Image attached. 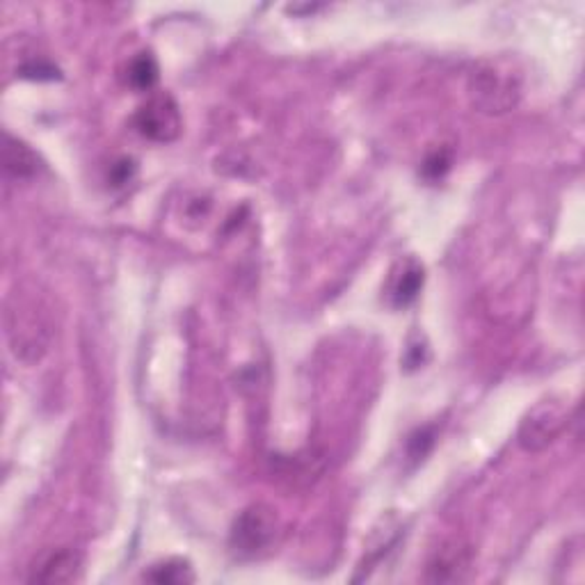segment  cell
Wrapping results in <instances>:
<instances>
[{
    "instance_id": "6da1fadb",
    "label": "cell",
    "mask_w": 585,
    "mask_h": 585,
    "mask_svg": "<svg viewBox=\"0 0 585 585\" xmlns=\"http://www.w3.org/2000/svg\"><path fill=\"white\" fill-rule=\"evenodd\" d=\"M469 97L485 115H503L520 103L522 78L506 62H483L469 78Z\"/></svg>"
},
{
    "instance_id": "7a4b0ae2",
    "label": "cell",
    "mask_w": 585,
    "mask_h": 585,
    "mask_svg": "<svg viewBox=\"0 0 585 585\" xmlns=\"http://www.w3.org/2000/svg\"><path fill=\"white\" fill-rule=\"evenodd\" d=\"M282 522L275 508L265 503L247 506L232 524L229 547L242 560H254L277 545Z\"/></svg>"
},
{
    "instance_id": "3957f363",
    "label": "cell",
    "mask_w": 585,
    "mask_h": 585,
    "mask_svg": "<svg viewBox=\"0 0 585 585\" xmlns=\"http://www.w3.org/2000/svg\"><path fill=\"white\" fill-rule=\"evenodd\" d=\"M570 423L568 410L562 408V402L558 400H543L537 402L535 408L524 416L520 433H516V439H520V446L528 453H539L545 451L547 446H551Z\"/></svg>"
},
{
    "instance_id": "277c9868",
    "label": "cell",
    "mask_w": 585,
    "mask_h": 585,
    "mask_svg": "<svg viewBox=\"0 0 585 585\" xmlns=\"http://www.w3.org/2000/svg\"><path fill=\"white\" fill-rule=\"evenodd\" d=\"M133 122L138 133L153 142H172L182 133V112L172 97L149 99Z\"/></svg>"
},
{
    "instance_id": "5b68a950",
    "label": "cell",
    "mask_w": 585,
    "mask_h": 585,
    "mask_svg": "<svg viewBox=\"0 0 585 585\" xmlns=\"http://www.w3.org/2000/svg\"><path fill=\"white\" fill-rule=\"evenodd\" d=\"M471 549L462 543L441 545L427 562V581L431 583H460L471 572Z\"/></svg>"
},
{
    "instance_id": "8992f818",
    "label": "cell",
    "mask_w": 585,
    "mask_h": 585,
    "mask_svg": "<svg viewBox=\"0 0 585 585\" xmlns=\"http://www.w3.org/2000/svg\"><path fill=\"white\" fill-rule=\"evenodd\" d=\"M83 556L76 549H55L43 556L33 568V583H72L80 576Z\"/></svg>"
},
{
    "instance_id": "52a82bcc",
    "label": "cell",
    "mask_w": 585,
    "mask_h": 585,
    "mask_svg": "<svg viewBox=\"0 0 585 585\" xmlns=\"http://www.w3.org/2000/svg\"><path fill=\"white\" fill-rule=\"evenodd\" d=\"M421 288H423V267L419 265V261L408 259L400 261L391 273L387 296L394 307H408L419 298Z\"/></svg>"
},
{
    "instance_id": "ba28073f",
    "label": "cell",
    "mask_w": 585,
    "mask_h": 585,
    "mask_svg": "<svg viewBox=\"0 0 585 585\" xmlns=\"http://www.w3.org/2000/svg\"><path fill=\"white\" fill-rule=\"evenodd\" d=\"M3 167L14 178H30L39 170V159L26 142L12 138V135H5Z\"/></svg>"
},
{
    "instance_id": "9c48e42d",
    "label": "cell",
    "mask_w": 585,
    "mask_h": 585,
    "mask_svg": "<svg viewBox=\"0 0 585 585\" xmlns=\"http://www.w3.org/2000/svg\"><path fill=\"white\" fill-rule=\"evenodd\" d=\"M145 581L161 583V585H163V583H165V585H184V583H192V581H195V574H192L190 562L178 560V558H172V560L161 562V565H153V568L145 574Z\"/></svg>"
},
{
    "instance_id": "30bf717a",
    "label": "cell",
    "mask_w": 585,
    "mask_h": 585,
    "mask_svg": "<svg viewBox=\"0 0 585 585\" xmlns=\"http://www.w3.org/2000/svg\"><path fill=\"white\" fill-rule=\"evenodd\" d=\"M155 80H159V64H155V60L149 53H140L138 58L130 60L128 64L130 87L145 92V89H151L155 85Z\"/></svg>"
}]
</instances>
